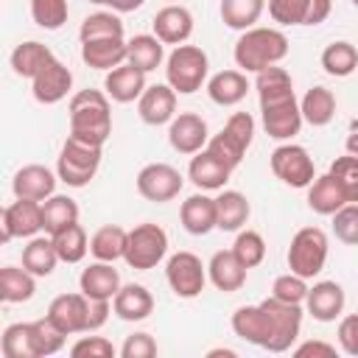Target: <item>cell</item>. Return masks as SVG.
<instances>
[{"label": "cell", "instance_id": "6da1fadb", "mask_svg": "<svg viewBox=\"0 0 358 358\" xmlns=\"http://www.w3.org/2000/svg\"><path fill=\"white\" fill-rule=\"evenodd\" d=\"M255 90L260 98V120L268 137L274 140H291L302 129V109L294 95V81L285 67L271 64L260 73H255Z\"/></svg>", "mask_w": 358, "mask_h": 358}, {"label": "cell", "instance_id": "7a4b0ae2", "mask_svg": "<svg viewBox=\"0 0 358 358\" xmlns=\"http://www.w3.org/2000/svg\"><path fill=\"white\" fill-rule=\"evenodd\" d=\"M70 134L103 145L112 134V106L109 95L101 90H81L70 98Z\"/></svg>", "mask_w": 358, "mask_h": 358}, {"label": "cell", "instance_id": "3957f363", "mask_svg": "<svg viewBox=\"0 0 358 358\" xmlns=\"http://www.w3.org/2000/svg\"><path fill=\"white\" fill-rule=\"evenodd\" d=\"M288 56V36L280 28H249L238 36L232 59L243 73H260Z\"/></svg>", "mask_w": 358, "mask_h": 358}, {"label": "cell", "instance_id": "277c9868", "mask_svg": "<svg viewBox=\"0 0 358 358\" xmlns=\"http://www.w3.org/2000/svg\"><path fill=\"white\" fill-rule=\"evenodd\" d=\"M101 157H103V145L81 140L76 134H67V140L59 151V162H56L59 182H64L67 187L90 185L101 168Z\"/></svg>", "mask_w": 358, "mask_h": 358}, {"label": "cell", "instance_id": "5b68a950", "mask_svg": "<svg viewBox=\"0 0 358 358\" xmlns=\"http://www.w3.org/2000/svg\"><path fill=\"white\" fill-rule=\"evenodd\" d=\"M210 73V59L199 45H176L165 59V78L179 95L201 90Z\"/></svg>", "mask_w": 358, "mask_h": 358}, {"label": "cell", "instance_id": "8992f818", "mask_svg": "<svg viewBox=\"0 0 358 358\" xmlns=\"http://www.w3.org/2000/svg\"><path fill=\"white\" fill-rule=\"evenodd\" d=\"M252 140H255V117L249 112H235V115H229L224 129L210 137L207 151H213L221 162H227L235 171L243 162Z\"/></svg>", "mask_w": 358, "mask_h": 358}, {"label": "cell", "instance_id": "52a82bcc", "mask_svg": "<svg viewBox=\"0 0 358 358\" xmlns=\"http://www.w3.org/2000/svg\"><path fill=\"white\" fill-rule=\"evenodd\" d=\"M327 249H330V243H327L324 229L302 227L291 238V246H288V255H285L288 268L294 274L305 277V280H313L324 268V263H327Z\"/></svg>", "mask_w": 358, "mask_h": 358}, {"label": "cell", "instance_id": "ba28073f", "mask_svg": "<svg viewBox=\"0 0 358 358\" xmlns=\"http://www.w3.org/2000/svg\"><path fill=\"white\" fill-rule=\"evenodd\" d=\"M165 255H168V232L159 224H137L134 229H129L123 260L131 268L148 271L157 263H162Z\"/></svg>", "mask_w": 358, "mask_h": 358}, {"label": "cell", "instance_id": "9c48e42d", "mask_svg": "<svg viewBox=\"0 0 358 358\" xmlns=\"http://www.w3.org/2000/svg\"><path fill=\"white\" fill-rule=\"evenodd\" d=\"M260 308L266 310L268 330H271L268 352L291 350L294 341L299 338V330H302V305H291V302H282L277 296H268L260 302Z\"/></svg>", "mask_w": 358, "mask_h": 358}, {"label": "cell", "instance_id": "30bf717a", "mask_svg": "<svg viewBox=\"0 0 358 358\" xmlns=\"http://www.w3.org/2000/svg\"><path fill=\"white\" fill-rule=\"evenodd\" d=\"M165 280L179 299H193L207 285V266L193 252H176L165 263Z\"/></svg>", "mask_w": 358, "mask_h": 358}, {"label": "cell", "instance_id": "8fae6325", "mask_svg": "<svg viewBox=\"0 0 358 358\" xmlns=\"http://www.w3.org/2000/svg\"><path fill=\"white\" fill-rule=\"evenodd\" d=\"M268 165H271V173L288 185V187H308L313 179H316V171H313V159L308 154V148L296 145V143H282L271 151L268 157Z\"/></svg>", "mask_w": 358, "mask_h": 358}, {"label": "cell", "instance_id": "7c38bea8", "mask_svg": "<svg viewBox=\"0 0 358 358\" xmlns=\"http://www.w3.org/2000/svg\"><path fill=\"white\" fill-rule=\"evenodd\" d=\"M182 185H185L182 173L168 162H151V165L140 168V173H137V193L157 204L176 199Z\"/></svg>", "mask_w": 358, "mask_h": 358}, {"label": "cell", "instance_id": "4fadbf2b", "mask_svg": "<svg viewBox=\"0 0 358 358\" xmlns=\"http://www.w3.org/2000/svg\"><path fill=\"white\" fill-rule=\"evenodd\" d=\"M3 235L0 241L8 243L14 238H34L39 235V229H45L42 224V201L34 199H17L8 207H3Z\"/></svg>", "mask_w": 358, "mask_h": 358}, {"label": "cell", "instance_id": "5bb4252c", "mask_svg": "<svg viewBox=\"0 0 358 358\" xmlns=\"http://www.w3.org/2000/svg\"><path fill=\"white\" fill-rule=\"evenodd\" d=\"M330 8L333 0H268V17L280 25H319Z\"/></svg>", "mask_w": 358, "mask_h": 358}, {"label": "cell", "instance_id": "9a60e30c", "mask_svg": "<svg viewBox=\"0 0 358 358\" xmlns=\"http://www.w3.org/2000/svg\"><path fill=\"white\" fill-rule=\"evenodd\" d=\"M168 143L176 154H199L201 148H207L210 134H207V123L201 115L196 112H179L171 123H168Z\"/></svg>", "mask_w": 358, "mask_h": 358}, {"label": "cell", "instance_id": "2e32d148", "mask_svg": "<svg viewBox=\"0 0 358 358\" xmlns=\"http://www.w3.org/2000/svg\"><path fill=\"white\" fill-rule=\"evenodd\" d=\"M73 90V73L59 62V59H50L34 78H31V92L39 103L50 106V103H59L62 98H67V92Z\"/></svg>", "mask_w": 358, "mask_h": 358}, {"label": "cell", "instance_id": "e0dca14e", "mask_svg": "<svg viewBox=\"0 0 358 358\" xmlns=\"http://www.w3.org/2000/svg\"><path fill=\"white\" fill-rule=\"evenodd\" d=\"M176 90L165 81V84H151L145 87V92L137 101V112L140 120L148 126H165L176 117Z\"/></svg>", "mask_w": 358, "mask_h": 358}, {"label": "cell", "instance_id": "ac0fdd59", "mask_svg": "<svg viewBox=\"0 0 358 358\" xmlns=\"http://www.w3.org/2000/svg\"><path fill=\"white\" fill-rule=\"evenodd\" d=\"M344 288L336 280H319L308 288L305 296V310L316 319V322H336L344 310Z\"/></svg>", "mask_w": 358, "mask_h": 358}, {"label": "cell", "instance_id": "d6986e66", "mask_svg": "<svg viewBox=\"0 0 358 358\" xmlns=\"http://www.w3.org/2000/svg\"><path fill=\"white\" fill-rule=\"evenodd\" d=\"M151 25H154V36L159 42H165V45H185L190 39V34H193V14L185 6L171 3V6H165V8H159L154 14Z\"/></svg>", "mask_w": 358, "mask_h": 358}, {"label": "cell", "instance_id": "ffe728a7", "mask_svg": "<svg viewBox=\"0 0 358 358\" xmlns=\"http://www.w3.org/2000/svg\"><path fill=\"white\" fill-rule=\"evenodd\" d=\"M232 176V168L227 162H221L213 151L201 148L199 154L190 157V165H187V179L199 187V190H224V185L229 182Z\"/></svg>", "mask_w": 358, "mask_h": 358}, {"label": "cell", "instance_id": "44dd1931", "mask_svg": "<svg viewBox=\"0 0 358 358\" xmlns=\"http://www.w3.org/2000/svg\"><path fill=\"white\" fill-rule=\"evenodd\" d=\"M59 182V173H53L45 165H22L14 179H11V190L17 199H34V201H45L48 196H53Z\"/></svg>", "mask_w": 358, "mask_h": 358}, {"label": "cell", "instance_id": "7402d4cb", "mask_svg": "<svg viewBox=\"0 0 358 358\" xmlns=\"http://www.w3.org/2000/svg\"><path fill=\"white\" fill-rule=\"evenodd\" d=\"M145 73L129 62H123L120 67L109 70L106 78H103V90L106 95L115 101V103H131V101H140V95L145 92Z\"/></svg>", "mask_w": 358, "mask_h": 358}, {"label": "cell", "instance_id": "603a6c76", "mask_svg": "<svg viewBox=\"0 0 358 358\" xmlns=\"http://www.w3.org/2000/svg\"><path fill=\"white\" fill-rule=\"evenodd\" d=\"M179 221H182L185 232H190V235H207V232H213L215 224H218L215 199L207 196L204 190L187 196L182 201V207H179Z\"/></svg>", "mask_w": 358, "mask_h": 358}, {"label": "cell", "instance_id": "cb8c5ba5", "mask_svg": "<svg viewBox=\"0 0 358 358\" xmlns=\"http://www.w3.org/2000/svg\"><path fill=\"white\" fill-rule=\"evenodd\" d=\"M87 308H90V296L78 294H59L50 305H48V316L67 333H87Z\"/></svg>", "mask_w": 358, "mask_h": 358}, {"label": "cell", "instance_id": "d4e9b609", "mask_svg": "<svg viewBox=\"0 0 358 358\" xmlns=\"http://www.w3.org/2000/svg\"><path fill=\"white\" fill-rule=\"evenodd\" d=\"M246 271H249V268L235 257L232 249L215 252V255L210 257V263H207V277H210V282H213L218 291H224V294L241 291L243 282H246Z\"/></svg>", "mask_w": 358, "mask_h": 358}, {"label": "cell", "instance_id": "484cf974", "mask_svg": "<svg viewBox=\"0 0 358 358\" xmlns=\"http://www.w3.org/2000/svg\"><path fill=\"white\" fill-rule=\"evenodd\" d=\"M78 291L90 299H115V294L120 291V274L112 263L95 260L81 271Z\"/></svg>", "mask_w": 358, "mask_h": 358}, {"label": "cell", "instance_id": "4316f807", "mask_svg": "<svg viewBox=\"0 0 358 358\" xmlns=\"http://www.w3.org/2000/svg\"><path fill=\"white\" fill-rule=\"evenodd\" d=\"M151 310H154V296L140 282L120 285V291L112 299V313L123 322H143L151 316Z\"/></svg>", "mask_w": 358, "mask_h": 358}, {"label": "cell", "instance_id": "83f0119b", "mask_svg": "<svg viewBox=\"0 0 358 358\" xmlns=\"http://www.w3.org/2000/svg\"><path fill=\"white\" fill-rule=\"evenodd\" d=\"M232 330L238 338L260 347V350H268V338H271V330H268V319H266V310L257 305H241L235 313H232Z\"/></svg>", "mask_w": 358, "mask_h": 358}, {"label": "cell", "instance_id": "f1b7e54d", "mask_svg": "<svg viewBox=\"0 0 358 358\" xmlns=\"http://www.w3.org/2000/svg\"><path fill=\"white\" fill-rule=\"evenodd\" d=\"M129 59V42L126 39H92L81 42V62L92 70H115Z\"/></svg>", "mask_w": 358, "mask_h": 358}, {"label": "cell", "instance_id": "f546056e", "mask_svg": "<svg viewBox=\"0 0 358 358\" xmlns=\"http://www.w3.org/2000/svg\"><path fill=\"white\" fill-rule=\"evenodd\" d=\"M249 81L243 70H221L207 81V95L218 106H235L246 98Z\"/></svg>", "mask_w": 358, "mask_h": 358}, {"label": "cell", "instance_id": "4dcf8cb0", "mask_svg": "<svg viewBox=\"0 0 358 358\" xmlns=\"http://www.w3.org/2000/svg\"><path fill=\"white\" fill-rule=\"evenodd\" d=\"M347 204V196L341 190V185L330 176V173H322L316 176L310 185H308V207L319 215H333L336 210H341Z\"/></svg>", "mask_w": 358, "mask_h": 358}, {"label": "cell", "instance_id": "1f68e13d", "mask_svg": "<svg viewBox=\"0 0 358 358\" xmlns=\"http://www.w3.org/2000/svg\"><path fill=\"white\" fill-rule=\"evenodd\" d=\"M56 263H62V260H59V252H56L50 235H34V238H28V243L22 246V266L34 277L53 274Z\"/></svg>", "mask_w": 358, "mask_h": 358}, {"label": "cell", "instance_id": "d6a6232c", "mask_svg": "<svg viewBox=\"0 0 358 358\" xmlns=\"http://www.w3.org/2000/svg\"><path fill=\"white\" fill-rule=\"evenodd\" d=\"M215 210H218L215 229H224V232H238L249 221V213H252L249 199L241 190H221L215 196Z\"/></svg>", "mask_w": 358, "mask_h": 358}, {"label": "cell", "instance_id": "836d02e7", "mask_svg": "<svg viewBox=\"0 0 358 358\" xmlns=\"http://www.w3.org/2000/svg\"><path fill=\"white\" fill-rule=\"evenodd\" d=\"M36 294V277L22 266H3L0 268V299L8 305L28 302Z\"/></svg>", "mask_w": 358, "mask_h": 358}, {"label": "cell", "instance_id": "e575fe53", "mask_svg": "<svg viewBox=\"0 0 358 358\" xmlns=\"http://www.w3.org/2000/svg\"><path fill=\"white\" fill-rule=\"evenodd\" d=\"M50 59H56L50 53L48 45L36 42V39H28V42H20L14 50H11V70L20 76V78H34Z\"/></svg>", "mask_w": 358, "mask_h": 358}, {"label": "cell", "instance_id": "d590c367", "mask_svg": "<svg viewBox=\"0 0 358 358\" xmlns=\"http://www.w3.org/2000/svg\"><path fill=\"white\" fill-rule=\"evenodd\" d=\"M299 109H302V120L305 123H310V126H327L336 117V95L327 87L316 84V87H310L302 95Z\"/></svg>", "mask_w": 358, "mask_h": 358}, {"label": "cell", "instance_id": "8d00e7d4", "mask_svg": "<svg viewBox=\"0 0 358 358\" xmlns=\"http://www.w3.org/2000/svg\"><path fill=\"white\" fill-rule=\"evenodd\" d=\"M78 221V204L76 199L70 196H62V193H53L42 201V224H45V232L48 235H56L62 232L64 227L76 224Z\"/></svg>", "mask_w": 358, "mask_h": 358}, {"label": "cell", "instance_id": "74e56055", "mask_svg": "<svg viewBox=\"0 0 358 358\" xmlns=\"http://www.w3.org/2000/svg\"><path fill=\"white\" fill-rule=\"evenodd\" d=\"M126 241H129V232L117 224H106L101 227L92 238H90V252L95 260H106V263H115L126 255Z\"/></svg>", "mask_w": 358, "mask_h": 358}, {"label": "cell", "instance_id": "f35d334b", "mask_svg": "<svg viewBox=\"0 0 358 358\" xmlns=\"http://www.w3.org/2000/svg\"><path fill=\"white\" fill-rule=\"evenodd\" d=\"M165 59V42H159L154 34H137L129 39V64L140 67L143 73H151Z\"/></svg>", "mask_w": 358, "mask_h": 358}, {"label": "cell", "instance_id": "ab89813d", "mask_svg": "<svg viewBox=\"0 0 358 358\" xmlns=\"http://www.w3.org/2000/svg\"><path fill=\"white\" fill-rule=\"evenodd\" d=\"M221 20L227 28L249 31L266 11V0H221Z\"/></svg>", "mask_w": 358, "mask_h": 358}, {"label": "cell", "instance_id": "60d3db41", "mask_svg": "<svg viewBox=\"0 0 358 358\" xmlns=\"http://www.w3.org/2000/svg\"><path fill=\"white\" fill-rule=\"evenodd\" d=\"M322 67L327 76L333 78H347L355 67H358V48L347 39H338V42H330L324 50H322Z\"/></svg>", "mask_w": 358, "mask_h": 358}, {"label": "cell", "instance_id": "b9f144b4", "mask_svg": "<svg viewBox=\"0 0 358 358\" xmlns=\"http://www.w3.org/2000/svg\"><path fill=\"white\" fill-rule=\"evenodd\" d=\"M78 39L81 42H92V39H123V20L112 11H95L87 14L81 28H78Z\"/></svg>", "mask_w": 358, "mask_h": 358}, {"label": "cell", "instance_id": "7bdbcfd3", "mask_svg": "<svg viewBox=\"0 0 358 358\" xmlns=\"http://www.w3.org/2000/svg\"><path fill=\"white\" fill-rule=\"evenodd\" d=\"M50 238H53V246H56L62 263H81L87 257V252H90L87 232H84V227L78 221L70 224V227H64L62 232H56Z\"/></svg>", "mask_w": 358, "mask_h": 358}, {"label": "cell", "instance_id": "ee69618b", "mask_svg": "<svg viewBox=\"0 0 358 358\" xmlns=\"http://www.w3.org/2000/svg\"><path fill=\"white\" fill-rule=\"evenodd\" d=\"M31 338H34V350H36V358H48V355H56L62 347H64V338L67 333L45 313L42 319L31 322Z\"/></svg>", "mask_w": 358, "mask_h": 358}, {"label": "cell", "instance_id": "f6af8a7d", "mask_svg": "<svg viewBox=\"0 0 358 358\" xmlns=\"http://www.w3.org/2000/svg\"><path fill=\"white\" fill-rule=\"evenodd\" d=\"M0 350L6 358H36L34 338H31V322H14L3 330Z\"/></svg>", "mask_w": 358, "mask_h": 358}, {"label": "cell", "instance_id": "bcb514c9", "mask_svg": "<svg viewBox=\"0 0 358 358\" xmlns=\"http://www.w3.org/2000/svg\"><path fill=\"white\" fill-rule=\"evenodd\" d=\"M232 252H235V257L246 268H255V266H260L266 260V241L255 229H238L235 243H232Z\"/></svg>", "mask_w": 358, "mask_h": 358}, {"label": "cell", "instance_id": "7dc6e473", "mask_svg": "<svg viewBox=\"0 0 358 358\" xmlns=\"http://www.w3.org/2000/svg\"><path fill=\"white\" fill-rule=\"evenodd\" d=\"M344 190L347 201H358V157L355 154H344V157H336L330 162V171H327Z\"/></svg>", "mask_w": 358, "mask_h": 358}, {"label": "cell", "instance_id": "c3c4849f", "mask_svg": "<svg viewBox=\"0 0 358 358\" xmlns=\"http://www.w3.org/2000/svg\"><path fill=\"white\" fill-rule=\"evenodd\" d=\"M67 0H31V17L45 31H59L67 22Z\"/></svg>", "mask_w": 358, "mask_h": 358}, {"label": "cell", "instance_id": "681fc988", "mask_svg": "<svg viewBox=\"0 0 358 358\" xmlns=\"http://www.w3.org/2000/svg\"><path fill=\"white\" fill-rule=\"evenodd\" d=\"M308 280L288 271V274H280L271 285V296L282 299V302H291V305H305V296H308Z\"/></svg>", "mask_w": 358, "mask_h": 358}, {"label": "cell", "instance_id": "f907efd6", "mask_svg": "<svg viewBox=\"0 0 358 358\" xmlns=\"http://www.w3.org/2000/svg\"><path fill=\"white\" fill-rule=\"evenodd\" d=\"M333 232L341 243L358 246V201H347L333 213Z\"/></svg>", "mask_w": 358, "mask_h": 358}, {"label": "cell", "instance_id": "816d5d0a", "mask_svg": "<svg viewBox=\"0 0 358 358\" xmlns=\"http://www.w3.org/2000/svg\"><path fill=\"white\" fill-rule=\"evenodd\" d=\"M120 350H115V344L103 336H84L70 347V355L76 358H115Z\"/></svg>", "mask_w": 358, "mask_h": 358}, {"label": "cell", "instance_id": "f5cc1de1", "mask_svg": "<svg viewBox=\"0 0 358 358\" xmlns=\"http://www.w3.org/2000/svg\"><path fill=\"white\" fill-rule=\"evenodd\" d=\"M157 355V341L151 338V333H131L126 336L123 347H120V358H154Z\"/></svg>", "mask_w": 358, "mask_h": 358}, {"label": "cell", "instance_id": "db71d44e", "mask_svg": "<svg viewBox=\"0 0 358 358\" xmlns=\"http://www.w3.org/2000/svg\"><path fill=\"white\" fill-rule=\"evenodd\" d=\"M338 347L347 355H358V313H350L338 322Z\"/></svg>", "mask_w": 358, "mask_h": 358}, {"label": "cell", "instance_id": "11a10c76", "mask_svg": "<svg viewBox=\"0 0 358 358\" xmlns=\"http://www.w3.org/2000/svg\"><path fill=\"white\" fill-rule=\"evenodd\" d=\"M109 313H112V299H90V308H87V333L101 330L106 324Z\"/></svg>", "mask_w": 358, "mask_h": 358}, {"label": "cell", "instance_id": "9f6ffc18", "mask_svg": "<svg viewBox=\"0 0 358 358\" xmlns=\"http://www.w3.org/2000/svg\"><path fill=\"white\" fill-rule=\"evenodd\" d=\"M294 355H296V358H308V355L333 358V355H336V347H333V344H327V341H305V344L294 347Z\"/></svg>", "mask_w": 358, "mask_h": 358}, {"label": "cell", "instance_id": "6f0895ef", "mask_svg": "<svg viewBox=\"0 0 358 358\" xmlns=\"http://www.w3.org/2000/svg\"><path fill=\"white\" fill-rule=\"evenodd\" d=\"M143 3H145V0H109L112 11H117V14H129V11H137Z\"/></svg>", "mask_w": 358, "mask_h": 358}, {"label": "cell", "instance_id": "680465c9", "mask_svg": "<svg viewBox=\"0 0 358 358\" xmlns=\"http://www.w3.org/2000/svg\"><path fill=\"white\" fill-rule=\"evenodd\" d=\"M347 151H350V154H355V157H358V131H352V134H350V137H347Z\"/></svg>", "mask_w": 358, "mask_h": 358}, {"label": "cell", "instance_id": "91938a15", "mask_svg": "<svg viewBox=\"0 0 358 358\" xmlns=\"http://www.w3.org/2000/svg\"><path fill=\"white\" fill-rule=\"evenodd\" d=\"M207 355H210V358H215V355H229V358H232V355H235V350H227V347H221V350H210Z\"/></svg>", "mask_w": 358, "mask_h": 358}, {"label": "cell", "instance_id": "94428289", "mask_svg": "<svg viewBox=\"0 0 358 358\" xmlns=\"http://www.w3.org/2000/svg\"><path fill=\"white\" fill-rule=\"evenodd\" d=\"M90 3H98V6H109V0H90Z\"/></svg>", "mask_w": 358, "mask_h": 358}, {"label": "cell", "instance_id": "6125c7cd", "mask_svg": "<svg viewBox=\"0 0 358 358\" xmlns=\"http://www.w3.org/2000/svg\"><path fill=\"white\" fill-rule=\"evenodd\" d=\"M350 3H352V6H355V8H358V0H350Z\"/></svg>", "mask_w": 358, "mask_h": 358}]
</instances>
